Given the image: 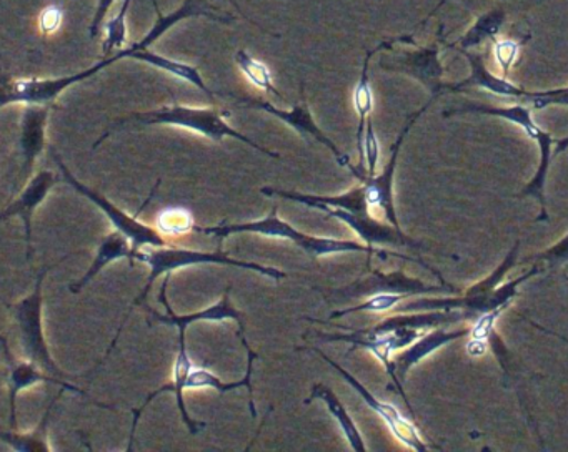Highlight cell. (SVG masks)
Returning <instances> with one entry per match:
<instances>
[{
    "mask_svg": "<svg viewBox=\"0 0 568 452\" xmlns=\"http://www.w3.org/2000/svg\"><path fill=\"white\" fill-rule=\"evenodd\" d=\"M521 42H524V40H495V59H497V63L500 65L504 76H507L508 73H510L511 65H514L515 60H517L518 50H520Z\"/></svg>",
    "mask_w": 568,
    "mask_h": 452,
    "instance_id": "40",
    "label": "cell"
},
{
    "mask_svg": "<svg viewBox=\"0 0 568 452\" xmlns=\"http://www.w3.org/2000/svg\"><path fill=\"white\" fill-rule=\"evenodd\" d=\"M179 328V352L178 359H175L174 364V381L171 384L162 386L158 391L151 392L145 399L144 404L141 408L135 409L134 411V422H132V432L131 439H129L128 451H132L134 448V438H135V429H138L139 418H141L144 409L151 404L152 399L158 398L162 392H174L175 398H178L179 411H181L182 419H184L185 424H187L189 431L192 434L201 431V429L207 428L205 422L192 421L191 415H189L187 408L184 404V391L187 389L189 376H191L192 369H194V364H192L191 358H189L187 345H185V329L187 326H178Z\"/></svg>",
    "mask_w": 568,
    "mask_h": 452,
    "instance_id": "12",
    "label": "cell"
},
{
    "mask_svg": "<svg viewBox=\"0 0 568 452\" xmlns=\"http://www.w3.org/2000/svg\"><path fill=\"white\" fill-rule=\"evenodd\" d=\"M62 22V12L58 7H48L44 12L41 13V19H39V23H41L42 32L52 33L59 29Z\"/></svg>",
    "mask_w": 568,
    "mask_h": 452,
    "instance_id": "42",
    "label": "cell"
},
{
    "mask_svg": "<svg viewBox=\"0 0 568 452\" xmlns=\"http://www.w3.org/2000/svg\"><path fill=\"white\" fill-rule=\"evenodd\" d=\"M438 55H440L438 45L422 47L415 52L405 53L404 60L400 62L402 69L420 80L435 96H438V92L444 89V83H442L444 66H442Z\"/></svg>",
    "mask_w": 568,
    "mask_h": 452,
    "instance_id": "23",
    "label": "cell"
},
{
    "mask_svg": "<svg viewBox=\"0 0 568 452\" xmlns=\"http://www.w3.org/2000/svg\"><path fill=\"white\" fill-rule=\"evenodd\" d=\"M129 59L141 60V62L149 63V65L155 66V69L162 70V72H168L171 75L178 76V79L185 80V82L192 83V85L201 89L202 92L207 93L211 99H214V92L205 85L197 66L168 59V56L159 55V53L152 52L149 49L135 50Z\"/></svg>",
    "mask_w": 568,
    "mask_h": 452,
    "instance_id": "29",
    "label": "cell"
},
{
    "mask_svg": "<svg viewBox=\"0 0 568 452\" xmlns=\"http://www.w3.org/2000/svg\"><path fill=\"white\" fill-rule=\"evenodd\" d=\"M534 110L524 103L515 102L507 106H494L485 105V103H465V105L458 106V109L448 110L445 112V116L458 115V113H481V115L500 116V119L507 120V122L514 123L518 129L524 130L525 135L528 138L535 140L540 133V126L531 115Z\"/></svg>",
    "mask_w": 568,
    "mask_h": 452,
    "instance_id": "24",
    "label": "cell"
},
{
    "mask_svg": "<svg viewBox=\"0 0 568 452\" xmlns=\"http://www.w3.org/2000/svg\"><path fill=\"white\" fill-rule=\"evenodd\" d=\"M518 102L530 106L531 110H544L551 105L568 106V86L538 90V92H528V90H525L524 95H521Z\"/></svg>",
    "mask_w": 568,
    "mask_h": 452,
    "instance_id": "37",
    "label": "cell"
},
{
    "mask_svg": "<svg viewBox=\"0 0 568 452\" xmlns=\"http://www.w3.org/2000/svg\"><path fill=\"white\" fill-rule=\"evenodd\" d=\"M544 271L540 265L534 263L530 269L518 278L511 279V281L504 282V285L495 288L490 295L484 296H455V298H425L417 299V301L407 302L404 305V311H410V309L427 308V309H462L471 315V318H478L480 315L490 311H505L514 301L515 296L518 295V288L524 285L528 279L537 276L538 273Z\"/></svg>",
    "mask_w": 568,
    "mask_h": 452,
    "instance_id": "7",
    "label": "cell"
},
{
    "mask_svg": "<svg viewBox=\"0 0 568 452\" xmlns=\"http://www.w3.org/2000/svg\"><path fill=\"white\" fill-rule=\"evenodd\" d=\"M434 100L435 96L434 99L428 100V102L425 103L417 113H414V116H412L410 120H408L407 125H405V129L402 130L400 135H398L397 142L392 146L390 162L385 166L382 175L371 176L367 175V172H358L357 168H355L354 172V175L357 176V178L361 179L362 185L365 186V198H367L368 208L381 209L397 232H402L394 205V176L395 168H397L398 152H400L402 143H404V138L407 136L408 130H410L412 125L420 119L422 113L432 105Z\"/></svg>",
    "mask_w": 568,
    "mask_h": 452,
    "instance_id": "10",
    "label": "cell"
},
{
    "mask_svg": "<svg viewBox=\"0 0 568 452\" xmlns=\"http://www.w3.org/2000/svg\"><path fill=\"white\" fill-rule=\"evenodd\" d=\"M351 289L357 292L355 296H374L378 295V292H400V295L414 296L425 295V292L455 291L448 285H425V282L418 281V279L408 278L404 273H394V275L374 273L368 278L361 279Z\"/></svg>",
    "mask_w": 568,
    "mask_h": 452,
    "instance_id": "19",
    "label": "cell"
},
{
    "mask_svg": "<svg viewBox=\"0 0 568 452\" xmlns=\"http://www.w3.org/2000/svg\"><path fill=\"white\" fill-rule=\"evenodd\" d=\"M171 276L172 273H168V275H165V281L161 289V301L162 305L168 308L169 316L158 315V312L152 311L151 315L155 321L169 326H189L192 325V322L197 321H225V319H234V321H237L239 332H241L242 336V332H244L245 329L244 321H242V312L234 308V305L231 302V298H229V291H231V288H227V291L224 292V298H222L221 301L215 302L211 308L192 312V315L178 316L172 311L168 299V286Z\"/></svg>",
    "mask_w": 568,
    "mask_h": 452,
    "instance_id": "18",
    "label": "cell"
},
{
    "mask_svg": "<svg viewBox=\"0 0 568 452\" xmlns=\"http://www.w3.org/2000/svg\"><path fill=\"white\" fill-rule=\"evenodd\" d=\"M405 298H408V296L400 295V292H378V295L372 296L368 301L362 302V305L355 306V308L334 312L332 318H341V316L351 315V312L357 311L385 312L388 311V309L397 308L402 301H405Z\"/></svg>",
    "mask_w": 568,
    "mask_h": 452,
    "instance_id": "36",
    "label": "cell"
},
{
    "mask_svg": "<svg viewBox=\"0 0 568 452\" xmlns=\"http://www.w3.org/2000/svg\"><path fill=\"white\" fill-rule=\"evenodd\" d=\"M55 182H58V178L49 170L36 173L29 179L26 188L22 189L21 195L4 212H0V222L19 216L22 223H24L26 246H28L26 256H28V261H31L32 251H34V248H32V219H34L36 209L48 198L49 192H51Z\"/></svg>",
    "mask_w": 568,
    "mask_h": 452,
    "instance_id": "13",
    "label": "cell"
},
{
    "mask_svg": "<svg viewBox=\"0 0 568 452\" xmlns=\"http://www.w3.org/2000/svg\"><path fill=\"white\" fill-rule=\"evenodd\" d=\"M312 399H322V401L327 404L328 411L334 415L335 421L338 422V428L342 429L345 438H347L351 449L358 452L367 451L364 438H362L357 424H355L354 419L351 418L347 409L344 408V404H342L341 399L335 396L334 391H331V389L324 384L314 386V391H312L311 398L307 399V402H311Z\"/></svg>",
    "mask_w": 568,
    "mask_h": 452,
    "instance_id": "28",
    "label": "cell"
},
{
    "mask_svg": "<svg viewBox=\"0 0 568 452\" xmlns=\"http://www.w3.org/2000/svg\"><path fill=\"white\" fill-rule=\"evenodd\" d=\"M530 325L534 326V328L540 329V331L547 332V335L555 336V338L561 339V341L567 342L568 345V338H565L564 335H558V332L550 331L548 328H544V326L537 325V322L530 321Z\"/></svg>",
    "mask_w": 568,
    "mask_h": 452,
    "instance_id": "45",
    "label": "cell"
},
{
    "mask_svg": "<svg viewBox=\"0 0 568 452\" xmlns=\"http://www.w3.org/2000/svg\"><path fill=\"white\" fill-rule=\"evenodd\" d=\"M0 348H2V355H4L6 364H8L9 425L14 431H18L19 394L26 391V389L32 388V386L49 382V384L59 386V388L65 389V391L75 392V394L84 396V398H91L88 391L72 384L69 379L49 374L41 366L29 361V359L28 361H16L14 355H12L11 348H9L8 339L4 336H0Z\"/></svg>",
    "mask_w": 568,
    "mask_h": 452,
    "instance_id": "8",
    "label": "cell"
},
{
    "mask_svg": "<svg viewBox=\"0 0 568 452\" xmlns=\"http://www.w3.org/2000/svg\"><path fill=\"white\" fill-rule=\"evenodd\" d=\"M154 6L155 10H158V20H155L154 27L149 30L144 39L132 43L129 49L119 50L121 59H129L135 50L149 49L155 40L161 39L175 23L191 19V17H207V19L219 20V22H231V17L219 16L205 0H184V3L171 13H162L161 10H159L158 3L154 2Z\"/></svg>",
    "mask_w": 568,
    "mask_h": 452,
    "instance_id": "16",
    "label": "cell"
},
{
    "mask_svg": "<svg viewBox=\"0 0 568 452\" xmlns=\"http://www.w3.org/2000/svg\"><path fill=\"white\" fill-rule=\"evenodd\" d=\"M115 0H98V7H95L94 17H92L91 27H89V37L94 39L101 32L102 25H104L105 17H108L109 10L114 6Z\"/></svg>",
    "mask_w": 568,
    "mask_h": 452,
    "instance_id": "41",
    "label": "cell"
},
{
    "mask_svg": "<svg viewBox=\"0 0 568 452\" xmlns=\"http://www.w3.org/2000/svg\"><path fill=\"white\" fill-rule=\"evenodd\" d=\"M52 105H26L22 112L21 135H19V148H21V172L19 182L28 178L34 172L36 162L45 148V130H48L49 115Z\"/></svg>",
    "mask_w": 568,
    "mask_h": 452,
    "instance_id": "15",
    "label": "cell"
},
{
    "mask_svg": "<svg viewBox=\"0 0 568 452\" xmlns=\"http://www.w3.org/2000/svg\"><path fill=\"white\" fill-rule=\"evenodd\" d=\"M317 209H322L325 215L332 216V218H338L341 222L347 223L357 233L358 238L368 243V246L384 245V243L418 246L417 243L405 238L404 233L397 232L392 226L382 225L371 213L361 215V213L348 212V209L344 208H332V206H318Z\"/></svg>",
    "mask_w": 568,
    "mask_h": 452,
    "instance_id": "17",
    "label": "cell"
},
{
    "mask_svg": "<svg viewBox=\"0 0 568 452\" xmlns=\"http://www.w3.org/2000/svg\"><path fill=\"white\" fill-rule=\"evenodd\" d=\"M537 263V265H545L548 268H557V266L565 265L568 263V235H565L560 242L551 245L550 248L544 249V251L535 253L534 256H527V258L520 259L518 265L524 263Z\"/></svg>",
    "mask_w": 568,
    "mask_h": 452,
    "instance_id": "38",
    "label": "cell"
},
{
    "mask_svg": "<svg viewBox=\"0 0 568 452\" xmlns=\"http://www.w3.org/2000/svg\"><path fill=\"white\" fill-rule=\"evenodd\" d=\"M488 342L485 339L471 338L467 345V352L474 358H478V356H484L487 352Z\"/></svg>",
    "mask_w": 568,
    "mask_h": 452,
    "instance_id": "43",
    "label": "cell"
},
{
    "mask_svg": "<svg viewBox=\"0 0 568 452\" xmlns=\"http://www.w3.org/2000/svg\"><path fill=\"white\" fill-rule=\"evenodd\" d=\"M118 55L105 56L101 62L92 65L91 69L82 70L74 75L55 76V79H22L12 80L0 69V109L9 103H32V105H54L58 96L69 86L91 79L95 73L104 70L105 66L118 62Z\"/></svg>",
    "mask_w": 568,
    "mask_h": 452,
    "instance_id": "6",
    "label": "cell"
},
{
    "mask_svg": "<svg viewBox=\"0 0 568 452\" xmlns=\"http://www.w3.org/2000/svg\"><path fill=\"white\" fill-rule=\"evenodd\" d=\"M65 258H68V256L59 259L55 265L44 266V268L39 271L38 278H36L34 289H32L31 295L26 296L21 301L16 302V305H9V311H11L16 326H18L19 339H21L22 351H24L26 358L41 366L49 374L58 376V378L62 379H71V374L62 371V369L55 364L51 349H49L48 341H45L44 322H42L45 276L51 271V268L61 265Z\"/></svg>",
    "mask_w": 568,
    "mask_h": 452,
    "instance_id": "4",
    "label": "cell"
},
{
    "mask_svg": "<svg viewBox=\"0 0 568 452\" xmlns=\"http://www.w3.org/2000/svg\"><path fill=\"white\" fill-rule=\"evenodd\" d=\"M518 249H520V242H515V245L511 246L508 255L505 256L504 261L495 268V271L491 275H488L487 278L481 279V281L475 282L474 286L465 291V295L468 296H484L490 295L495 288L501 285V279L507 276L508 271L515 268L518 265Z\"/></svg>",
    "mask_w": 568,
    "mask_h": 452,
    "instance_id": "33",
    "label": "cell"
},
{
    "mask_svg": "<svg viewBox=\"0 0 568 452\" xmlns=\"http://www.w3.org/2000/svg\"><path fill=\"white\" fill-rule=\"evenodd\" d=\"M235 63H237L241 72L247 76L248 82H252V85L264 90V92L274 93L281 99V92L274 86L271 69L262 60L255 59L247 50L241 49L235 53Z\"/></svg>",
    "mask_w": 568,
    "mask_h": 452,
    "instance_id": "32",
    "label": "cell"
},
{
    "mask_svg": "<svg viewBox=\"0 0 568 452\" xmlns=\"http://www.w3.org/2000/svg\"><path fill=\"white\" fill-rule=\"evenodd\" d=\"M227 116H231L229 110L201 109V106H185L174 102L171 106H162V109L154 110V112L132 113V115L119 120L115 125H112L111 129L94 143V148H98V146L101 145L108 136H111V133L118 130L119 126L125 125V123H138V125L181 126V129L194 130V132H199L201 135L214 140V142H222V140L229 136V138H237L241 140V142L247 143L252 148L258 150V152L265 153V155L272 156V158H278V156H281L278 153L271 152V150L262 148L254 140L232 129L227 123Z\"/></svg>",
    "mask_w": 568,
    "mask_h": 452,
    "instance_id": "2",
    "label": "cell"
},
{
    "mask_svg": "<svg viewBox=\"0 0 568 452\" xmlns=\"http://www.w3.org/2000/svg\"><path fill=\"white\" fill-rule=\"evenodd\" d=\"M122 258L131 259L132 263V246L128 236L122 235L121 232L115 229V232L109 233L108 236L102 238L91 268L85 271V275L82 276L81 279L69 285V291H71L72 295H79V291H82V289H84L85 286H88L89 282H91L92 279H94L95 276L105 268V266Z\"/></svg>",
    "mask_w": 568,
    "mask_h": 452,
    "instance_id": "22",
    "label": "cell"
},
{
    "mask_svg": "<svg viewBox=\"0 0 568 452\" xmlns=\"http://www.w3.org/2000/svg\"><path fill=\"white\" fill-rule=\"evenodd\" d=\"M420 336L422 329L415 328H398L395 329V331L385 332V335H375L371 329H365V331H352L351 335L322 336V339H325V341H347L351 342L352 349L362 348L371 351L372 355L385 366L388 374H390L392 381H394L395 388L398 389L402 398L407 402L412 414H414V409H412L410 402H408L407 394H405L404 389H402L400 379L397 378V372H395V364L390 361V355L392 351L407 348V346H410L412 342L420 338Z\"/></svg>",
    "mask_w": 568,
    "mask_h": 452,
    "instance_id": "9",
    "label": "cell"
},
{
    "mask_svg": "<svg viewBox=\"0 0 568 452\" xmlns=\"http://www.w3.org/2000/svg\"><path fill=\"white\" fill-rule=\"evenodd\" d=\"M395 40H387L382 42L377 49L372 50L365 56L364 69H362L361 79H358L357 86L354 90V106L358 113V130H357V146L358 153H361V162H358V172H365V158L364 143L365 125H367L368 115H371L372 109H374V93H372L371 80H368V65H371L372 56L381 50L390 49L394 45Z\"/></svg>",
    "mask_w": 568,
    "mask_h": 452,
    "instance_id": "27",
    "label": "cell"
},
{
    "mask_svg": "<svg viewBox=\"0 0 568 452\" xmlns=\"http://www.w3.org/2000/svg\"><path fill=\"white\" fill-rule=\"evenodd\" d=\"M364 148L365 172L367 175H377L378 160H381V143H378L377 135H375L374 123L367 119V130L364 133Z\"/></svg>",
    "mask_w": 568,
    "mask_h": 452,
    "instance_id": "39",
    "label": "cell"
},
{
    "mask_svg": "<svg viewBox=\"0 0 568 452\" xmlns=\"http://www.w3.org/2000/svg\"><path fill=\"white\" fill-rule=\"evenodd\" d=\"M194 232L204 233V235H214L219 238L224 236L234 235V233H257V235L272 236V238H285L288 242L297 245L298 248L304 249L311 258H318V256L332 255V253H368V256L378 255L382 258H387L388 255L397 256L400 259H408V261L418 263V265L427 268L428 271L434 273L440 282H444L440 273L435 271L434 268L422 261V259L410 258V256L398 255V253H390L387 249L374 248V246H364L357 242H348V239H335V238H318V236L305 235V233L298 232L294 226L288 225L284 219L278 218L277 206H274L271 215L267 218L258 219V222L241 223V225H222L211 226V228H201V226H194Z\"/></svg>",
    "mask_w": 568,
    "mask_h": 452,
    "instance_id": "1",
    "label": "cell"
},
{
    "mask_svg": "<svg viewBox=\"0 0 568 452\" xmlns=\"http://www.w3.org/2000/svg\"><path fill=\"white\" fill-rule=\"evenodd\" d=\"M155 226H158V232L161 233V235L179 236L194 232L195 225L189 209L172 206V208H165L159 213Z\"/></svg>",
    "mask_w": 568,
    "mask_h": 452,
    "instance_id": "34",
    "label": "cell"
},
{
    "mask_svg": "<svg viewBox=\"0 0 568 452\" xmlns=\"http://www.w3.org/2000/svg\"><path fill=\"white\" fill-rule=\"evenodd\" d=\"M52 158L58 163L59 170H61L62 176H64L65 182L75 189V192L81 193L82 196L89 199V202L94 203L98 208H101L102 212L105 213L109 219H111L112 226H114L118 232H121L122 235L128 236L129 242H131L132 246V261L135 259V255L141 251L145 246H152V248H159V246H168V242H165L164 236L158 232V229L152 228V226L145 225L139 219V215H141L142 209L148 206V203L151 202L152 196H154L155 188L152 189L149 198L145 199L144 205L139 208V212L135 215H129L124 209L115 206L111 199L105 198L101 193L92 189L91 186L84 185V183L79 182L75 178L74 173L69 170V166L65 165L64 160L61 158L55 148H51Z\"/></svg>",
    "mask_w": 568,
    "mask_h": 452,
    "instance_id": "5",
    "label": "cell"
},
{
    "mask_svg": "<svg viewBox=\"0 0 568 452\" xmlns=\"http://www.w3.org/2000/svg\"><path fill=\"white\" fill-rule=\"evenodd\" d=\"M64 391L65 389L61 388V391L52 399L41 421H39V424L36 425L32 431L18 432L14 431V429H11V431H0V442H4L11 451L16 452H51L52 445L49 444V421H51L55 404H58Z\"/></svg>",
    "mask_w": 568,
    "mask_h": 452,
    "instance_id": "25",
    "label": "cell"
},
{
    "mask_svg": "<svg viewBox=\"0 0 568 452\" xmlns=\"http://www.w3.org/2000/svg\"><path fill=\"white\" fill-rule=\"evenodd\" d=\"M135 259L139 261L148 263L151 266V275L148 278V285L142 289L141 295L138 296L134 302H132L131 309L125 315L124 321H122L121 328H119L118 335H115L114 341H112L111 348L105 352V358L111 355L114 349L115 342H118L119 335H121L122 328H124L125 321H128L129 315H131L134 306L141 305L148 292L151 291L152 285L159 276L168 275V273L175 271V269L184 268V266L192 265H205V263H215V265H229L235 266V268L251 269V271L261 273V275L268 276V278L284 279L285 273L278 271L277 268H268V266L257 265V263L241 261V259L229 258L225 253L215 251H197V249H185L178 248V246H159V248H152L149 246L148 251H139L135 255Z\"/></svg>",
    "mask_w": 568,
    "mask_h": 452,
    "instance_id": "3",
    "label": "cell"
},
{
    "mask_svg": "<svg viewBox=\"0 0 568 452\" xmlns=\"http://www.w3.org/2000/svg\"><path fill=\"white\" fill-rule=\"evenodd\" d=\"M470 335V328L455 329V331H447V329H434V331L425 332L420 338L415 339L412 342L410 348L407 351L402 352L397 359H395V372L397 378H405L408 371L414 368L417 362L422 359L430 356L432 352L437 351L442 346L448 345V342L457 341V339L464 338V336Z\"/></svg>",
    "mask_w": 568,
    "mask_h": 452,
    "instance_id": "21",
    "label": "cell"
},
{
    "mask_svg": "<svg viewBox=\"0 0 568 452\" xmlns=\"http://www.w3.org/2000/svg\"><path fill=\"white\" fill-rule=\"evenodd\" d=\"M505 20H507V13L500 7L488 10V12L481 13L474 25L457 40L458 47L462 50H471L475 47H480L481 43L491 40H497L498 33H500L501 27H504Z\"/></svg>",
    "mask_w": 568,
    "mask_h": 452,
    "instance_id": "30",
    "label": "cell"
},
{
    "mask_svg": "<svg viewBox=\"0 0 568 452\" xmlns=\"http://www.w3.org/2000/svg\"><path fill=\"white\" fill-rule=\"evenodd\" d=\"M554 155H560V153L567 152L568 150V135L564 136V138L555 140L554 143Z\"/></svg>",
    "mask_w": 568,
    "mask_h": 452,
    "instance_id": "44",
    "label": "cell"
},
{
    "mask_svg": "<svg viewBox=\"0 0 568 452\" xmlns=\"http://www.w3.org/2000/svg\"><path fill=\"white\" fill-rule=\"evenodd\" d=\"M314 349L317 355L322 356V359L324 361H327L328 364L334 366L335 369H337L338 372H341L342 378L345 379V381L348 382V384L352 386V388L355 389V391L358 392V394L362 396V399H364L365 404L368 405V408L372 409V411L377 412L378 415H381L382 419H384L385 424L390 428V431L394 432L395 438L398 439V441L402 442V444L407 445V448L414 449V451L418 452H425L430 449V445L427 444V442L422 439V435L418 434L417 425L414 424V422L408 421L405 415H402V412L398 411L395 405L387 404V402L378 401L377 398H375L374 394H372L371 391H368L367 388H365L362 382H358L357 379L354 378V376L351 374V372L347 371V369L342 368L341 364H337V362L334 361V359L328 358V356H325L324 352L321 351V349L312 348Z\"/></svg>",
    "mask_w": 568,
    "mask_h": 452,
    "instance_id": "11",
    "label": "cell"
},
{
    "mask_svg": "<svg viewBox=\"0 0 568 452\" xmlns=\"http://www.w3.org/2000/svg\"><path fill=\"white\" fill-rule=\"evenodd\" d=\"M237 102L242 103V105H248L254 106V109L264 110V112L271 113V115L284 120L285 123H288L292 129L297 130V132L301 133L302 136H305V138L317 140L318 143H322V145L331 148V152L334 153L335 158H337V162L341 163L342 166L351 170L352 173L355 172V166L352 165L351 158H348L345 153H342L341 150L335 146V143L332 142V140L328 138V136L325 135L321 129H318L317 123H315L314 119H312L311 110H308V105L305 100L302 105H295L294 109L288 110V112H285V110L275 109L272 103L264 102V100L251 99V96H239Z\"/></svg>",
    "mask_w": 568,
    "mask_h": 452,
    "instance_id": "14",
    "label": "cell"
},
{
    "mask_svg": "<svg viewBox=\"0 0 568 452\" xmlns=\"http://www.w3.org/2000/svg\"><path fill=\"white\" fill-rule=\"evenodd\" d=\"M538 146V165L535 170V175L531 176L530 182L524 186L518 196H531L537 199L540 205V216L538 222H547V202H545V185H547L548 170H550L551 155H554L555 138L550 133L540 130L537 138H535Z\"/></svg>",
    "mask_w": 568,
    "mask_h": 452,
    "instance_id": "26",
    "label": "cell"
},
{
    "mask_svg": "<svg viewBox=\"0 0 568 452\" xmlns=\"http://www.w3.org/2000/svg\"><path fill=\"white\" fill-rule=\"evenodd\" d=\"M131 3L132 0H124L118 16L112 17V19L105 23V40L104 47H102L104 55H111L114 50H122V47L128 42V23H125V20H128Z\"/></svg>",
    "mask_w": 568,
    "mask_h": 452,
    "instance_id": "35",
    "label": "cell"
},
{
    "mask_svg": "<svg viewBox=\"0 0 568 452\" xmlns=\"http://www.w3.org/2000/svg\"><path fill=\"white\" fill-rule=\"evenodd\" d=\"M464 53L467 56L468 63H470V75L462 80V82L455 83V85L447 86V89L457 92V90L477 86V89L487 90V92L494 93V95L505 96V99H511L515 102L521 99L525 89L515 85L507 76H497L495 73H491L487 65H485L484 56L480 53H471L468 50H464Z\"/></svg>",
    "mask_w": 568,
    "mask_h": 452,
    "instance_id": "20",
    "label": "cell"
},
{
    "mask_svg": "<svg viewBox=\"0 0 568 452\" xmlns=\"http://www.w3.org/2000/svg\"><path fill=\"white\" fill-rule=\"evenodd\" d=\"M248 351V369L247 374H245V379L237 382H224L214 374V372L209 371L205 368H195L192 369L191 376H189L187 389H202V388H212L219 392H227L232 391V389L237 388H247L248 392H251V409L252 415L255 414L254 408V394H252V386H251V374H252V364H254L255 359H257V355H255L252 349H247Z\"/></svg>",
    "mask_w": 568,
    "mask_h": 452,
    "instance_id": "31",
    "label": "cell"
}]
</instances>
